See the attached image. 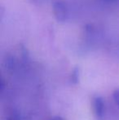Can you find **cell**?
Here are the masks:
<instances>
[{
  "instance_id": "3957f363",
  "label": "cell",
  "mask_w": 119,
  "mask_h": 120,
  "mask_svg": "<svg viewBox=\"0 0 119 120\" xmlns=\"http://www.w3.org/2000/svg\"><path fill=\"white\" fill-rule=\"evenodd\" d=\"M78 81V70H75L72 74V82H77Z\"/></svg>"
},
{
  "instance_id": "277c9868",
  "label": "cell",
  "mask_w": 119,
  "mask_h": 120,
  "mask_svg": "<svg viewBox=\"0 0 119 120\" xmlns=\"http://www.w3.org/2000/svg\"><path fill=\"white\" fill-rule=\"evenodd\" d=\"M50 120H65L64 119H62L61 117H59V116H56V117H53L51 118Z\"/></svg>"
},
{
  "instance_id": "7a4b0ae2",
  "label": "cell",
  "mask_w": 119,
  "mask_h": 120,
  "mask_svg": "<svg viewBox=\"0 0 119 120\" xmlns=\"http://www.w3.org/2000/svg\"><path fill=\"white\" fill-rule=\"evenodd\" d=\"M113 97L117 105L119 106V87L116 88L113 92Z\"/></svg>"
},
{
  "instance_id": "6da1fadb",
  "label": "cell",
  "mask_w": 119,
  "mask_h": 120,
  "mask_svg": "<svg viewBox=\"0 0 119 120\" xmlns=\"http://www.w3.org/2000/svg\"><path fill=\"white\" fill-rule=\"evenodd\" d=\"M93 112L97 120H103L105 115V104L100 96H95L92 99Z\"/></svg>"
}]
</instances>
